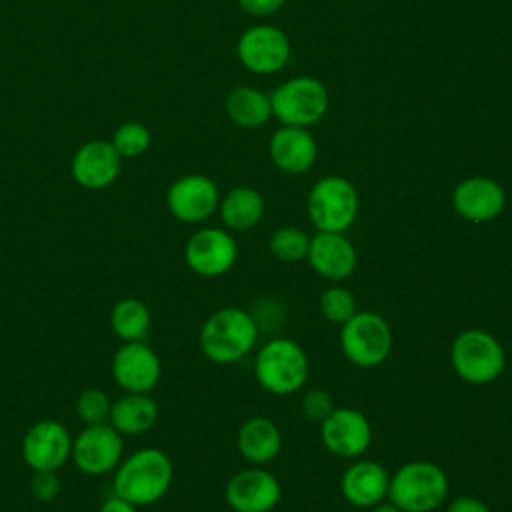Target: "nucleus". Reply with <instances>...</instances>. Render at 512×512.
Returning a JSON list of instances; mask_svg holds the SVG:
<instances>
[{
	"instance_id": "nucleus-22",
	"label": "nucleus",
	"mask_w": 512,
	"mask_h": 512,
	"mask_svg": "<svg viewBox=\"0 0 512 512\" xmlns=\"http://www.w3.org/2000/svg\"><path fill=\"white\" fill-rule=\"evenodd\" d=\"M238 452L244 460L254 466H264L282 450V432L280 428L266 416L248 418L238 430Z\"/></svg>"
},
{
	"instance_id": "nucleus-7",
	"label": "nucleus",
	"mask_w": 512,
	"mask_h": 512,
	"mask_svg": "<svg viewBox=\"0 0 512 512\" xmlns=\"http://www.w3.org/2000/svg\"><path fill=\"white\" fill-rule=\"evenodd\" d=\"M394 336L384 316L372 310H358L340 326V348L360 368H374L388 360Z\"/></svg>"
},
{
	"instance_id": "nucleus-32",
	"label": "nucleus",
	"mask_w": 512,
	"mask_h": 512,
	"mask_svg": "<svg viewBox=\"0 0 512 512\" xmlns=\"http://www.w3.org/2000/svg\"><path fill=\"white\" fill-rule=\"evenodd\" d=\"M30 492L40 502H52L60 492V478L54 470H40L32 476Z\"/></svg>"
},
{
	"instance_id": "nucleus-26",
	"label": "nucleus",
	"mask_w": 512,
	"mask_h": 512,
	"mask_svg": "<svg viewBox=\"0 0 512 512\" xmlns=\"http://www.w3.org/2000/svg\"><path fill=\"white\" fill-rule=\"evenodd\" d=\"M150 310L138 298H122L110 312V326L124 342H140L150 330Z\"/></svg>"
},
{
	"instance_id": "nucleus-13",
	"label": "nucleus",
	"mask_w": 512,
	"mask_h": 512,
	"mask_svg": "<svg viewBox=\"0 0 512 512\" xmlns=\"http://www.w3.org/2000/svg\"><path fill=\"white\" fill-rule=\"evenodd\" d=\"M166 204L176 220L198 224L218 210L220 190L216 182L204 174H186L170 184Z\"/></svg>"
},
{
	"instance_id": "nucleus-2",
	"label": "nucleus",
	"mask_w": 512,
	"mask_h": 512,
	"mask_svg": "<svg viewBox=\"0 0 512 512\" xmlns=\"http://www.w3.org/2000/svg\"><path fill=\"white\" fill-rule=\"evenodd\" d=\"M172 462L158 448H142L130 454L114 474V494L134 506H150L166 496L172 484Z\"/></svg>"
},
{
	"instance_id": "nucleus-15",
	"label": "nucleus",
	"mask_w": 512,
	"mask_h": 512,
	"mask_svg": "<svg viewBox=\"0 0 512 512\" xmlns=\"http://www.w3.org/2000/svg\"><path fill=\"white\" fill-rule=\"evenodd\" d=\"M72 454V436L56 420H40L28 428L22 440V458L34 470H58Z\"/></svg>"
},
{
	"instance_id": "nucleus-25",
	"label": "nucleus",
	"mask_w": 512,
	"mask_h": 512,
	"mask_svg": "<svg viewBox=\"0 0 512 512\" xmlns=\"http://www.w3.org/2000/svg\"><path fill=\"white\" fill-rule=\"evenodd\" d=\"M226 114L240 128H260L272 118L270 96L252 86H238L226 96Z\"/></svg>"
},
{
	"instance_id": "nucleus-8",
	"label": "nucleus",
	"mask_w": 512,
	"mask_h": 512,
	"mask_svg": "<svg viewBox=\"0 0 512 512\" xmlns=\"http://www.w3.org/2000/svg\"><path fill=\"white\" fill-rule=\"evenodd\" d=\"M272 116L282 126L308 128L324 118L330 96L326 86L314 76H294L282 82L272 94Z\"/></svg>"
},
{
	"instance_id": "nucleus-27",
	"label": "nucleus",
	"mask_w": 512,
	"mask_h": 512,
	"mask_svg": "<svg viewBox=\"0 0 512 512\" xmlns=\"http://www.w3.org/2000/svg\"><path fill=\"white\" fill-rule=\"evenodd\" d=\"M310 246V236L296 226H280L270 234L268 250L274 258L282 262L306 260Z\"/></svg>"
},
{
	"instance_id": "nucleus-16",
	"label": "nucleus",
	"mask_w": 512,
	"mask_h": 512,
	"mask_svg": "<svg viewBox=\"0 0 512 512\" xmlns=\"http://www.w3.org/2000/svg\"><path fill=\"white\" fill-rule=\"evenodd\" d=\"M456 214L472 224L496 220L506 206V192L500 182L488 176H470L456 184L452 192Z\"/></svg>"
},
{
	"instance_id": "nucleus-31",
	"label": "nucleus",
	"mask_w": 512,
	"mask_h": 512,
	"mask_svg": "<svg viewBox=\"0 0 512 512\" xmlns=\"http://www.w3.org/2000/svg\"><path fill=\"white\" fill-rule=\"evenodd\" d=\"M300 408H302V414L308 418V420H314V422H322L334 408V398L330 396L328 390L324 388H312L308 392H304L302 396V402H300Z\"/></svg>"
},
{
	"instance_id": "nucleus-20",
	"label": "nucleus",
	"mask_w": 512,
	"mask_h": 512,
	"mask_svg": "<svg viewBox=\"0 0 512 512\" xmlns=\"http://www.w3.org/2000/svg\"><path fill=\"white\" fill-rule=\"evenodd\" d=\"M388 486L390 472L380 462L366 458H356L340 478L342 496L352 506L366 510L388 500Z\"/></svg>"
},
{
	"instance_id": "nucleus-14",
	"label": "nucleus",
	"mask_w": 512,
	"mask_h": 512,
	"mask_svg": "<svg viewBox=\"0 0 512 512\" xmlns=\"http://www.w3.org/2000/svg\"><path fill=\"white\" fill-rule=\"evenodd\" d=\"M224 498L234 512H272L280 504L282 488L272 472L254 466L228 480Z\"/></svg>"
},
{
	"instance_id": "nucleus-10",
	"label": "nucleus",
	"mask_w": 512,
	"mask_h": 512,
	"mask_svg": "<svg viewBox=\"0 0 512 512\" xmlns=\"http://www.w3.org/2000/svg\"><path fill=\"white\" fill-rule=\"evenodd\" d=\"M124 452L122 434L108 422L86 426L76 438H72V462L88 476H102L112 472Z\"/></svg>"
},
{
	"instance_id": "nucleus-9",
	"label": "nucleus",
	"mask_w": 512,
	"mask_h": 512,
	"mask_svg": "<svg viewBox=\"0 0 512 512\" xmlns=\"http://www.w3.org/2000/svg\"><path fill=\"white\" fill-rule=\"evenodd\" d=\"M236 56L254 74H276L290 60V40L278 26L256 24L240 34Z\"/></svg>"
},
{
	"instance_id": "nucleus-21",
	"label": "nucleus",
	"mask_w": 512,
	"mask_h": 512,
	"mask_svg": "<svg viewBox=\"0 0 512 512\" xmlns=\"http://www.w3.org/2000/svg\"><path fill=\"white\" fill-rule=\"evenodd\" d=\"M268 154L272 164L284 174H306L318 154L314 136L300 126L278 128L268 142Z\"/></svg>"
},
{
	"instance_id": "nucleus-30",
	"label": "nucleus",
	"mask_w": 512,
	"mask_h": 512,
	"mask_svg": "<svg viewBox=\"0 0 512 512\" xmlns=\"http://www.w3.org/2000/svg\"><path fill=\"white\" fill-rule=\"evenodd\" d=\"M110 408H112V400H110V396H108L104 390H100V388H88V390H84V392L78 396V402H76V412H78L80 420H82L86 426L108 422Z\"/></svg>"
},
{
	"instance_id": "nucleus-4",
	"label": "nucleus",
	"mask_w": 512,
	"mask_h": 512,
	"mask_svg": "<svg viewBox=\"0 0 512 512\" xmlns=\"http://www.w3.org/2000/svg\"><path fill=\"white\" fill-rule=\"evenodd\" d=\"M448 496L446 472L426 460H412L390 474L388 500L402 512H434Z\"/></svg>"
},
{
	"instance_id": "nucleus-5",
	"label": "nucleus",
	"mask_w": 512,
	"mask_h": 512,
	"mask_svg": "<svg viewBox=\"0 0 512 512\" xmlns=\"http://www.w3.org/2000/svg\"><path fill=\"white\" fill-rule=\"evenodd\" d=\"M450 364L468 384L494 382L506 368V352L496 336L482 328L462 330L450 346Z\"/></svg>"
},
{
	"instance_id": "nucleus-24",
	"label": "nucleus",
	"mask_w": 512,
	"mask_h": 512,
	"mask_svg": "<svg viewBox=\"0 0 512 512\" xmlns=\"http://www.w3.org/2000/svg\"><path fill=\"white\" fill-rule=\"evenodd\" d=\"M264 198L256 188L236 186L224 198H220L218 212L226 228L230 230H250L264 216Z\"/></svg>"
},
{
	"instance_id": "nucleus-6",
	"label": "nucleus",
	"mask_w": 512,
	"mask_h": 512,
	"mask_svg": "<svg viewBox=\"0 0 512 512\" xmlns=\"http://www.w3.org/2000/svg\"><path fill=\"white\" fill-rule=\"evenodd\" d=\"M306 210L318 232H346L358 218L360 196L348 178L330 174L310 188Z\"/></svg>"
},
{
	"instance_id": "nucleus-36",
	"label": "nucleus",
	"mask_w": 512,
	"mask_h": 512,
	"mask_svg": "<svg viewBox=\"0 0 512 512\" xmlns=\"http://www.w3.org/2000/svg\"><path fill=\"white\" fill-rule=\"evenodd\" d=\"M370 512H402L396 504H392L390 500H384V502H380V504H376V506H372L370 508Z\"/></svg>"
},
{
	"instance_id": "nucleus-33",
	"label": "nucleus",
	"mask_w": 512,
	"mask_h": 512,
	"mask_svg": "<svg viewBox=\"0 0 512 512\" xmlns=\"http://www.w3.org/2000/svg\"><path fill=\"white\" fill-rule=\"evenodd\" d=\"M286 0H238L240 8L244 12H248L250 16H256V18H264V16H270L274 14L276 10L282 8Z\"/></svg>"
},
{
	"instance_id": "nucleus-19",
	"label": "nucleus",
	"mask_w": 512,
	"mask_h": 512,
	"mask_svg": "<svg viewBox=\"0 0 512 512\" xmlns=\"http://www.w3.org/2000/svg\"><path fill=\"white\" fill-rule=\"evenodd\" d=\"M122 158L108 140H90L82 144L72 158L74 180L88 190L110 186L120 174Z\"/></svg>"
},
{
	"instance_id": "nucleus-34",
	"label": "nucleus",
	"mask_w": 512,
	"mask_h": 512,
	"mask_svg": "<svg viewBox=\"0 0 512 512\" xmlns=\"http://www.w3.org/2000/svg\"><path fill=\"white\" fill-rule=\"evenodd\" d=\"M446 512H492L486 502L476 496H458L448 506Z\"/></svg>"
},
{
	"instance_id": "nucleus-29",
	"label": "nucleus",
	"mask_w": 512,
	"mask_h": 512,
	"mask_svg": "<svg viewBox=\"0 0 512 512\" xmlns=\"http://www.w3.org/2000/svg\"><path fill=\"white\" fill-rule=\"evenodd\" d=\"M110 142L120 158H138L150 148V132L140 122H126L118 126Z\"/></svg>"
},
{
	"instance_id": "nucleus-17",
	"label": "nucleus",
	"mask_w": 512,
	"mask_h": 512,
	"mask_svg": "<svg viewBox=\"0 0 512 512\" xmlns=\"http://www.w3.org/2000/svg\"><path fill=\"white\" fill-rule=\"evenodd\" d=\"M162 374L158 354L140 342H124L112 358V376L126 392H150Z\"/></svg>"
},
{
	"instance_id": "nucleus-35",
	"label": "nucleus",
	"mask_w": 512,
	"mask_h": 512,
	"mask_svg": "<svg viewBox=\"0 0 512 512\" xmlns=\"http://www.w3.org/2000/svg\"><path fill=\"white\" fill-rule=\"evenodd\" d=\"M136 508H138V506H134V504H130L128 500H124V498H120V496L114 494L112 498L104 500V504L100 506L98 512H138Z\"/></svg>"
},
{
	"instance_id": "nucleus-12",
	"label": "nucleus",
	"mask_w": 512,
	"mask_h": 512,
	"mask_svg": "<svg viewBox=\"0 0 512 512\" xmlns=\"http://www.w3.org/2000/svg\"><path fill=\"white\" fill-rule=\"evenodd\" d=\"M238 258L234 236L222 228H202L194 232L184 248V260L192 272L216 278L232 270Z\"/></svg>"
},
{
	"instance_id": "nucleus-18",
	"label": "nucleus",
	"mask_w": 512,
	"mask_h": 512,
	"mask_svg": "<svg viewBox=\"0 0 512 512\" xmlns=\"http://www.w3.org/2000/svg\"><path fill=\"white\" fill-rule=\"evenodd\" d=\"M306 260L324 280L340 282L356 270L358 254L344 232H316L310 238Z\"/></svg>"
},
{
	"instance_id": "nucleus-1",
	"label": "nucleus",
	"mask_w": 512,
	"mask_h": 512,
	"mask_svg": "<svg viewBox=\"0 0 512 512\" xmlns=\"http://www.w3.org/2000/svg\"><path fill=\"white\" fill-rule=\"evenodd\" d=\"M258 326L244 308H220L200 328V350L214 364H236L256 346Z\"/></svg>"
},
{
	"instance_id": "nucleus-11",
	"label": "nucleus",
	"mask_w": 512,
	"mask_h": 512,
	"mask_svg": "<svg viewBox=\"0 0 512 512\" xmlns=\"http://www.w3.org/2000/svg\"><path fill=\"white\" fill-rule=\"evenodd\" d=\"M320 440L330 454L356 460L370 448L372 426L360 410L336 406L320 422Z\"/></svg>"
},
{
	"instance_id": "nucleus-3",
	"label": "nucleus",
	"mask_w": 512,
	"mask_h": 512,
	"mask_svg": "<svg viewBox=\"0 0 512 512\" xmlns=\"http://www.w3.org/2000/svg\"><path fill=\"white\" fill-rule=\"evenodd\" d=\"M310 362L304 348L292 338H272L256 354V382L274 396H290L304 388Z\"/></svg>"
},
{
	"instance_id": "nucleus-23",
	"label": "nucleus",
	"mask_w": 512,
	"mask_h": 512,
	"mask_svg": "<svg viewBox=\"0 0 512 512\" xmlns=\"http://www.w3.org/2000/svg\"><path fill=\"white\" fill-rule=\"evenodd\" d=\"M158 420V404L148 394L128 392L112 402L108 424L120 434H142Z\"/></svg>"
},
{
	"instance_id": "nucleus-28",
	"label": "nucleus",
	"mask_w": 512,
	"mask_h": 512,
	"mask_svg": "<svg viewBox=\"0 0 512 512\" xmlns=\"http://www.w3.org/2000/svg\"><path fill=\"white\" fill-rule=\"evenodd\" d=\"M320 314L332 322L342 326L344 322H348L356 312V298L352 294V290H348L346 286L340 284H332L328 286L322 294H320Z\"/></svg>"
}]
</instances>
